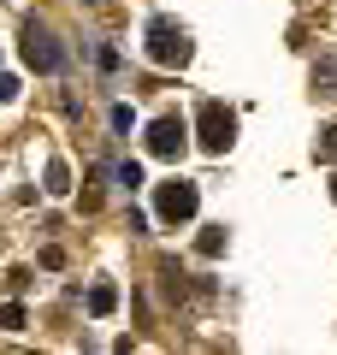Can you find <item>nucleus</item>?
Returning <instances> with one entry per match:
<instances>
[{
    "mask_svg": "<svg viewBox=\"0 0 337 355\" xmlns=\"http://www.w3.org/2000/svg\"><path fill=\"white\" fill-rule=\"evenodd\" d=\"M331 202H337V178H331Z\"/></svg>",
    "mask_w": 337,
    "mask_h": 355,
    "instance_id": "obj_14",
    "label": "nucleus"
},
{
    "mask_svg": "<svg viewBox=\"0 0 337 355\" xmlns=\"http://www.w3.org/2000/svg\"><path fill=\"white\" fill-rule=\"evenodd\" d=\"M313 154H320V160H337V125H325V130H320V142H313Z\"/></svg>",
    "mask_w": 337,
    "mask_h": 355,
    "instance_id": "obj_11",
    "label": "nucleus"
},
{
    "mask_svg": "<svg viewBox=\"0 0 337 355\" xmlns=\"http://www.w3.org/2000/svg\"><path fill=\"white\" fill-rule=\"evenodd\" d=\"M313 89H320V95H337V60H320V65H313Z\"/></svg>",
    "mask_w": 337,
    "mask_h": 355,
    "instance_id": "obj_9",
    "label": "nucleus"
},
{
    "mask_svg": "<svg viewBox=\"0 0 337 355\" xmlns=\"http://www.w3.org/2000/svg\"><path fill=\"white\" fill-rule=\"evenodd\" d=\"M196 207H201V190H196V184H184V178H172V184H160V190H154V214H160L166 225L196 219Z\"/></svg>",
    "mask_w": 337,
    "mask_h": 355,
    "instance_id": "obj_3",
    "label": "nucleus"
},
{
    "mask_svg": "<svg viewBox=\"0 0 337 355\" xmlns=\"http://www.w3.org/2000/svg\"><path fill=\"white\" fill-rule=\"evenodd\" d=\"M119 184H125V190H137V184H142V166H137V160H119Z\"/></svg>",
    "mask_w": 337,
    "mask_h": 355,
    "instance_id": "obj_12",
    "label": "nucleus"
},
{
    "mask_svg": "<svg viewBox=\"0 0 337 355\" xmlns=\"http://www.w3.org/2000/svg\"><path fill=\"white\" fill-rule=\"evenodd\" d=\"M112 308H119V291H112V284H95V291H89V314H95V320H107Z\"/></svg>",
    "mask_w": 337,
    "mask_h": 355,
    "instance_id": "obj_6",
    "label": "nucleus"
},
{
    "mask_svg": "<svg viewBox=\"0 0 337 355\" xmlns=\"http://www.w3.org/2000/svg\"><path fill=\"white\" fill-rule=\"evenodd\" d=\"M0 101H18V77H0Z\"/></svg>",
    "mask_w": 337,
    "mask_h": 355,
    "instance_id": "obj_13",
    "label": "nucleus"
},
{
    "mask_svg": "<svg viewBox=\"0 0 337 355\" xmlns=\"http://www.w3.org/2000/svg\"><path fill=\"white\" fill-rule=\"evenodd\" d=\"M196 125H201V148L207 154H225L231 142H237V113H231L225 101H201Z\"/></svg>",
    "mask_w": 337,
    "mask_h": 355,
    "instance_id": "obj_2",
    "label": "nucleus"
},
{
    "mask_svg": "<svg viewBox=\"0 0 337 355\" xmlns=\"http://www.w3.org/2000/svg\"><path fill=\"white\" fill-rule=\"evenodd\" d=\"M184 142H189V125H184L178 113H160V119L148 125V154H154V160H178Z\"/></svg>",
    "mask_w": 337,
    "mask_h": 355,
    "instance_id": "obj_4",
    "label": "nucleus"
},
{
    "mask_svg": "<svg viewBox=\"0 0 337 355\" xmlns=\"http://www.w3.org/2000/svg\"><path fill=\"white\" fill-rule=\"evenodd\" d=\"M71 190V166L65 160H48V196H65Z\"/></svg>",
    "mask_w": 337,
    "mask_h": 355,
    "instance_id": "obj_8",
    "label": "nucleus"
},
{
    "mask_svg": "<svg viewBox=\"0 0 337 355\" xmlns=\"http://www.w3.org/2000/svg\"><path fill=\"white\" fill-rule=\"evenodd\" d=\"M24 65H30V71H60V65H65L60 42H53L42 24H24Z\"/></svg>",
    "mask_w": 337,
    "mask_h": 355,
    "instance_id": "obj_5",
    "label": "nucleus"
},
{
    "mask_svg": "<svg viewBox=\"0 0 337 355\" xmlns=\"http://www.w3.org/2000/svg\"><path fill=\"white\" fill-rule=\"evenodd\" d=\"M196 249H201V261H213V254H225V225H207L196 237Z\"/></svg>",
    "mask_w": 337,
    "mask_h": 355,
    "instance_id": "obj_7",
    "label": "nucleus"
},
{
    "mask_svg": "<svg viewBox=\"0 0 337 355\" xmlns=\"http://www.w3.org/2000/svg\"><path fill=\"white\" fill-rule=\"evenodd\" d=\"M0 331H24V302H6V308H0Z\"/></svg>",
    "mask_w": 337,
    "mask_h": 355,
    "instance_id": "obj_10",
    "label": "nucleus"
},
{
    "mask_svg": "<svg viewBox=\"0 0 337 355\" xmlns=\"http://www.w3.org/2000/svg\"><path fill=\"white\" fill-rule=\"evenodd\" d=\"M189 53H196V48H189V36L172 24V18H154V24H148V60L154 65L172 71V65H189Z\"/></svg>",
    "mask_w": 337,
    "mask_h": 355,
    "instance_id": "obj_1",
    "label": "nucleus"
}]
</instances>
